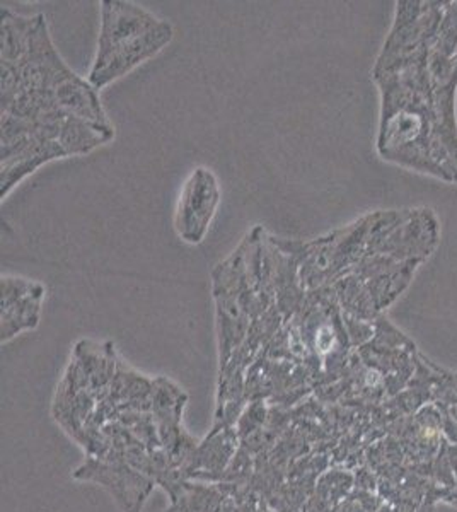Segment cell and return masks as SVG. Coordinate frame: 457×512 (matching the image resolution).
I'll return each instance as SVG.
<instances>
[{
    "label": "cell",
    "instance_id": "obj_1",
    "mask_svg": "<svg viewBox=\"0 0 457 512\" xmlns=\"http://www.w3.org/2000/svg\"><path fill=\"white\" fill-rule=\"evenodd\" d=\"M445 2H398L372 76L381 91L377 150L384 161L457 183V138L440 120L430 53Z\"/></svg>",
    "mask_w": 457,
    "mask_h": 512
},
{
    "label": "cell",
    "instance_id": "obj_2",
    "mask_svg": "<svg viewBox=\"0 0 457 512\" xmlns=\"http://www.w3.org/2000/svg\"><path fill=\"white\" fill-rule=\"evenodd\" d=\"M173 26L133 2H101V31L87 80L96 89L122 79L173 40Z\"/></svg>",
    "mask_w": 457,
    "mask_h": 512
},
{
    "label": "cell",
    "instance_id": "obj_3",
    "mask_svg": "<svg viewBox=\"0 0 457 512\" xmlns=\"http://www.w3.org/2000/svg\"><path fill=\"white\" fill-rule=\"evenodd\" d=\"M220 205V186L215 174L196 168L186 178L174 213L177 236L188 244H200L207 236Z\"/></svg>",
    "mask_w": 457,
    "mask_h": 512
},
{
    "label": "cell",
    "instance_id": "obj_4",
    "mask_svg": "<svg viewBox=\"0 0 457 512\" xmlns=\"http://www.w3.org/2000/svg\"><path fill=\"white\" fill-rule=\"evenodd\" d=\"M45 287L19 277H2V339L22 328L34 327Z\"/></svg>",
    "mask_w": 457,
    "mask_h": 512
}]
</instances>
